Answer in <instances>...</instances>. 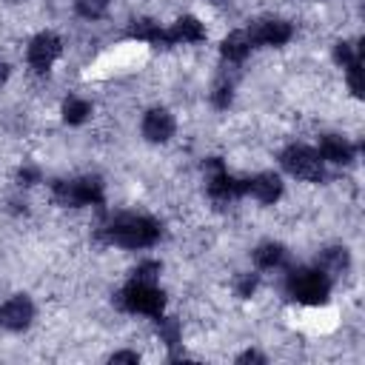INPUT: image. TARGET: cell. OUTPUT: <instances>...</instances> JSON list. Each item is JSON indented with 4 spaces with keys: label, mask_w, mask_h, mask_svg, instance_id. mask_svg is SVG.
Here are the masks:
<instances>
[{
    "label": "cell",
    "mask_w": 365,
    "mask_h": 365,
    "mask_svg": "<svg viewBox=\"0 0 365 365\" xmlns=\"http://www.w3.org/2000/svg\"><path fill=\"white\" fill-rule=\"evenodd\" d=\"M120 305L128 314H145V317H160L165 308V297L154 282L145 279H131L120 291Z\"/></svg>",
    "instance_id": "obj_3"
},
{
    "label": "cell",
    "mask_w": 365,
    "mask_h": 365,
    "mask_svg": "<svg viewBox=\"0 0 365 365\" xmlns=\"http://www.w3.org/2000/svg\"><path fill=\"white\" fill-rule=\"evenodd\" d=\"M143 137L148 143H168L177 131V123H174V114L168 108H148L145 117H143V125H140Z\"/></svg>",
    "instance_id": "obj_10"
},
{
    "label": "cell",
    "mask_w": 365,
    "mask_h": 365,
    "mask_svg": "<svg viewBox=\"0 0 365 365\" xmlns=\"http://www.w3.org/2000/svg\"><path fill=\"white\" fill-rule=\"evenodd\" d=\"M319 268H322L328 277L342 274V271L348 268V251H345V248H328V251H322V257H319Z\"/></svg>",
    "instance_id": "obj_17"
},
{
    "label": "cell",
    "mask_w": 365,
    "mask_h": 365,
    "mask_svg": "<svg viewBox=\"0 0 365 365\" xmlns=\"http://www.w3.org/2000/svg\"><path fill=\"white\" fill-rule=\"evenodd\" d=\"M294 29L282 17H259L248 26V37L257 46H285L291 40Z\"/></svg>",
    "instance_id": "obj_7"
},
{
    "label": "cell",
    "mask_w": 365,
    "mask_h": 365,
    "mask_svg": "<svg viewBox=\"0 0 365 365\" xmlns=\"http://www.w3.org/2000/svg\"><path fill=\"white\" fill-rule=\"evenodd\" d=\"M234 288H237V297H251L254 291H257V274H240L237 277V282H234Z\"/></svg>",
    "instance_id": "obj_21"
},
{
    "label": "cell",
    "mask_w": 365,
    "mask_h": 365,
    "mask_svg": "<svg viewBox=\"0 0 365 365\" xmlns=\"http://www.w3.org/2000/svg\"><path fill=\"white\" fill-rule=\"evenodd\" d=\"M231 97H234V86H231L228 80H220V83L214 86V94H211L214 106H217V108H228V106H231Z\"/></svg>",
    "instance_id": "obj_19"
},
{
    "label": "cell",
    "mask_w": 365,
    "mask_h": 365,
    "mask_svg": "<svg viewBox=\"0 0 365 365\" xmlns=\"http://www.w3.org/2000/svg\"><path fill=\"white\" fill-rule=\"evenodd\" d=\"M242 194H251L257 202L271 205V202H277L282 197V180L274 171H259V174L242 180Z\"/></svg>",
    "instance_id": "obj_8"
},
{
    "label": "cell",
    "mask_w": 365,
    "mask_h": 365,
    "mask_svg": "<svg viewBox=\"0 0 365 365\" xmlns=\"http://www.w3.org/2000/svg\"><path fill=\"white\" fill-rule=\"evenodd\" d=\"M111 362H140V356L131 351H120V354H111Z\"/></svg>",
    "instance_id": "obj_24"
},
{
    "label": "cell",
    "mask_w": 365,
    "mask_h": 365,
    "mask_svg": "<svg viewBox=\"0 0 365 365\" xmlns=\"http://www.w3.org/2000/svg\"><path fill=\"white\" fill-rule=\"evenodd\" d=\"M91 117V103L88 100H83V97H68L66 103H63V120L68 123V125H80V123H86Z\"/></svg>",
    "instance_id": "obj_16"
},
{
    "label": "cell",
    "mask_w": 365,
    "mask_h": 365,
    "mask_svg": "<svg viewBox=\"0 0 365 365\" xmlns=\"http://www.w3.org/2000/svg\"><path fill=\"white\" fill-rule=\"evenodd\" d=\"M160 222L145 214H120L103 228L106 242L120 248H151L160 240Z\"/></svg>",
    "instance_id": "obj_1"
},
{
    "label": "cell",
    "mask_w": 365,
    "mask_h": 365,
    "mask_svg": "<svg viewBox=\"0 0 365 365\" xmlns=\"http://www.w3.org/2000/svg\"><path fill=\"white\" fill-rule=\"evenodd\" d=\"M208 3H225V0H208Z\"/></svg>",
    "instance_id": "obj_27"
},
{
    "label": "cell",
    "mask_w": 365,
    "mask_h": 365,
    "mask_svg": "<svg viewBox=\"0 0 365 365\" xmlns=\"http://www.w3.org/2000/svg\"><path fill=\"white\" fill-rule=\"evenodd\" d=\"M168 34H171V43H174V46H177V43H200V40H205V26H202L197 17L185 14V17H180V20L168 29Z\"/></svg>",
    "instance_id": "obj_14"
},
{
    "label": "cell",
    "mask_w": 365,
    "mask_h": 365,
    "mask_svg": "<svg viewBox=\"0 0 365 365\" xmlns=\"http://www.w3.org/2000/svg\"><path fill=\"white\" fill-rule=\"evenodd\" d=\"M251 37H248V31H231L225 40H222V46H220V54H222V60L225 63H234V66H240V63H245V57L251 54Z\"/></svg>",
    "instance_id": "obj_12"
},
{
    "label": "cell",
    "mask_w": 365,
    "mask_h": 365,
    "mask_svg": "<svg viewBox=\"0 0 365 365\" xmlns=\"http://www.w3.org/2000/svg\"><path fill=\"white\" fill-rule=\"evenodd\" d=\"M317 154L322 157V163H336V165H345L354 160V145L348 143V137H339V134H325L319 137V145H317Z\"/></svg>",
    "instance_id": "obj_11"
},
{
    "label": "cell",
    "mask_w": 365,
    "mask_h": 365,
    "mask_svg": "<svg viewBox=\"0 0 365 365\" xmlns=\"http://www.w3.org/2000/svg\"><path fill=\"white\" fill-rule=\"evenodd\" d=\"M160 339L165 345H177L180 342V328L174 319H160Z\"/></svg>",
    "instance_id": "obj_22"
},
{
    "label": "cell",
    "mask_w": 365,
    "mask_h": 365,
    "mask_svg": "<svg viewBox=\"0 0 365 365\" xmlns=\"http://www.w3.org/2000/svg\"><path fill=\"white\" fill-rule=\"evenodd\" d=\"M279 163H282V168H285L291 177L305 180V182H319L322 174H325L322 157H319L317 148H311V145H299V143L288 145V148L279 154Z\"/></svg>",
    "instance_id": "obj_5"
},
{
    "label": "cell",
    "mask_w": 365,
    "mask_h": 365,
    "mask_svg": "<svg viewBox=\"0 0 365 365\" xmlns=\"http://www.w3.org/2000/svg\"><path fill=\"white\" fill-rule=\"evenodd\" d=\"M285 288L302 305H322L331 294V277L319 265L317 268H294L285 279Z\"/></svg>",
    "instance_id": "obj_2"
},
{
    "label": "cell",
    "mask_w": 365,
    "mask_h": 365,
    "mask_svg": "<svg viewBox=\"0 0 365 365\" xmlns=\"http://www.w3.org/2000/svg\"><path fill=\"white\" fill-rule=\"evenodd\" d=\"M54 200L60 205H100L103 202V182L97 177H71L54 182Z\"/></svg>",
    "instance_id": "obj_4"
},
{
    "label": "cell",
    "mask_w": 365,
    "mask_h": 365,
    "mask_svg": "<svg viewBox=\"0 0 365 365\" xmlns=\"http://www.w3.org/2000/svg\"><path fill=\"white\" fill-rule=\"evenodd\" d=\"M74 9L86 20H100L108 11V0H74Z\"/></svg>",
    "instance_id": "obj_18"
},
{
    "label": "cell",
    "mask_w": 365,
    "mask_h": 365,
    "mask_svg": "<svg viewBox=\"0 0 365 365\" xmlns=\"http://www.w3.org/2000/svg\"><path fill=\"white\" fill-rule=\"evenodd\" d=\"M285 259H288V251H285V245H279V242H262V245L254 248V262H257V268H262V271L282 268Z\"/></svg>",
    "instance_id": "obj_15"
},
{
    "label": "cell",
    "mask_w": 365,
    "mask_h": 365,
    "mask_svg": "<svg viewBox=\"0 0 365 365\" xmlns=\"http://www.w3.org/2000/svg\"><path fill=\"white\" fill-rule=\"evenodd\" d=\"M128 31H131V37L140 40V43H151V46H174L168 29H163V26L154 23V20H134Z\"/></svg>",
    "instance_id": "obj_13"
},
{
    "label": "cell",
    "mask_w": 365,
    "mask_h": 365,
    "mask_svg": "<svg viewBox=\"0 0 365 365\" xmlns=\"http://www.w3.org/2000/svg\"><path fill=\"white\" fill-rule=\"evenodd\" d=\"M31 319H34V305L23 294H17L0 305V328H6V331H23L31 325Z\"/></svg>",
    "instance_id": "obj_9"
},
{
    "label": "cell",
    "mask_w": 365,
    "mask_h": 365,
    "mask_svg": "<svg viewBox=\"0 0 365 365\" xmlns=\"http://www.w3.org/2000/svg\"><path fill=\"white\" fill-rule=\"evenodd\" d=\"M17 180H20V185H34V182L40 180V171H37L34 165H26V168H20Z\"/></svg>",
    "instance_id": "obj_23"
},
{
    "label": "cell",
    "mask_w": 365,
    "mask_h": 365,
    "mask_svg": "<svg viewBox=\"0 0 365 365\" xmlns=\"http://www.w3.org/2000/svg\"><path fill=\"white\" fill-rule=\"evenodd\" d=\"M237 362H265V356H262V354H257V351H245V354H240V356H237Z\"/></svg>",
    "instance_id": "obj_25"
},
{
    "label": "cell",
    "mask_w": 365,
    "mask_h": 365,
    "mask_svg": "<svg viewBox=\"0 0 365 365\" xmlns=\"http://www.w3.org/2000/svg\"><path fill=\"white\" fill-rule=\"evenodd\" d=\"M60 54H63V40L51 31H40L37 37H31V43L26 48V60L34 71H48Z\"/></svg>",
    "instance_id": "obj_6"
},
{
    "label": "cell",
    "mask_w": 365,
    "mask_h": 365,
    "mask_svg": "<svg viewBox=\"0 0 365 365\" xmlns=\"http://www.w3.org/2000/svg\"><path fill=\"white\" fill-rule=\"evenodd\" d=\"M157 277H160V262H154V259H145V262H140V265L134 268V279L154 282Z\"/></svg>",
    "instance_id": "obj_20"
},
{
    "label": "cell",
    "mask_w": 365,
    "mask_h": 365,
    "mask_svg": "<svg viewBox=\"0 0 365 365\" xmlns=\"http://www.w3.org/2000/svg\"><path fill=\"white\" fill-rule=\"evenodd\" d=\"M6 80H9V63L0 60V83H6Z\"/></svg>",
    "instance_id": "obj_26"
}]
</instances>
